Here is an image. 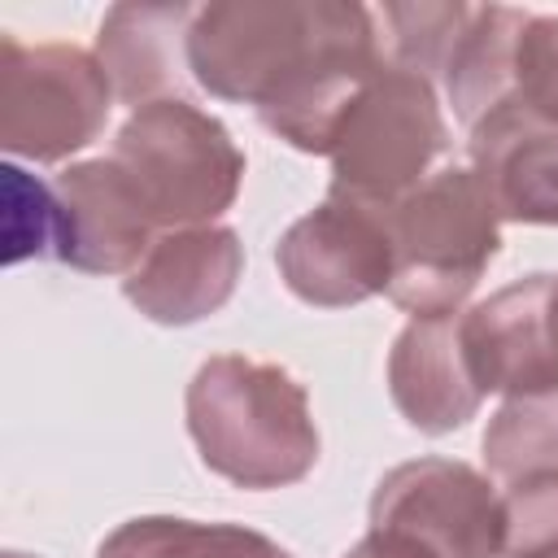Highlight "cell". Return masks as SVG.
I'll return each mask as SVG.
<instances>
[{
	"label": "cell",
	"mask_w": 558,
	"mask_h": 558,
	"mask_svg": "<svg viewBox=\"0 0 558 558\" xmlns=\"http://www.w3.org/2000/svg\"><path fill=\"white\" fill-rule=\"evenodd\" d=\"M449 148V126L436 100V87L384 61L344 105L327 157H331V196L362 201L371 209H392L418 183H427L436 161Z\"/></svg>",
	"instance_id": "obj_5"
},
{
	"label": "cell",
	"mask_w": 558,
	"mask_h": 558,
	"mask_svg": "<svg viewBox=\"0 0 558 558\" xmlns=\"http://www.w3.org/2000/svg\"><path fill=\"white\" fill-rule=\"evenodd\" d=\"M371 532L427 558H501V493L471 462L414 458L375 484Z\"/></svg>",
	"instance_id": "obj_7"
},
{
	"label": "cell",
	"mask_w": 558,
	"mask_h": 558,
	"mask_svg": "<svg viewBox=\"0 0 558 558\" xmlns=\"http://www.w3.org/2000/svg\"><path fill=\"white\" fill-rule=\"evenodd\" d=\"M275 266L288 292L318 310L362 305L371 296H388L392 283V240L388 209H371L349 196H331L296 218L279 244Z\"/></svg>",
	"instance_id": "obj_8"
},
{
	"label": "cell",
	"mask_w": 558,
	"mask_h": 558,
	"mask_svg": "<svg viewBox=\"0 0 558 558\" xmlns=\"http://www.w3.org/2000/svg\"><path fill=\"white\" fill-rule=\"evenodd\" d=\"M4 558H26V554H4Z\"/></svg>",
	"instance_id": "obj_22"
},
{
	"label": "cell",
	"mask_w": 558,
	"mask_h": 558,
	"mask_svg": "<svg viewBox=\"0 0 558 558\" xmlns=\"http://www.w3.org/2000/svg\"><path fill=\"white\" fill-rule=\"evenodd\" d=\"M388 392L401 418L423 436L458 432L480 414L484 388L462 344V310L401 327L388 353Z\"/></svg>",
	"instance_id": "obj_12"
},
{
	"label": "cell",
	"mask_w": 558,
	"mask_h": 558,
	"mask_svg": "<svg viewBox=\"0 0 558 558\" xmlns=\"http://www.w3.org/2000/svg\"><path fill=\"white\" fill-rule=\"evenodd\" d=\"M96 558H292L266 532L244 523H196L179 514H140L118 523Z\"/></svg>",
	"instance_id": "obj_16"
},
{
	"label": "cell",
	"mask_w": 558,
	"mask_h": 558,
	"mask_svg": "<svg viewBox=\"0 0 558 558\" xmlns=\"http://www.w3.org/2000/svg\"><path fill=\"white\" fill-rule=\"evenodd\" d=\"M344 558H427L423 549H414V545H405V541H397V536H384V532H366Z\"/></svg>",
	"instance_id": "obj_20"
},
{
	"label": "cell",
	"mask_w": 558,
	"mask_h": 558,
	"mask_svg": "<svg viewBox=\"0 0 558 558\" xmlns=\"http://www.w3.org/2000/svg\"><path fill=\"white\" fill-rule=\"evenodd\" d=\"M471 170L501 222L558 227V126L501 100L471 126Z\"/></svg>",
	"instance_id": "obj_11"
},
{
	"label": "cell",
	"mask_w": 558,
	"mask_h": 558,
	"mask_svg": "<svg viewBox=\"0 0 558 558\" xmlns=\"http://www.w3.org/2000/svg\"><path fill=\"white\" fill-rule=\"evenodd\" d=\"M549 279L554 275L545 270L523 275L462 314V344H466V357H471V371L484 397L488 392L519 397L536 388H558L549 344H545Z\"/></svg>",
	"instance_id": "obj_13"
},
{
	"label": "cell",
	"mask_w": 558,
	"mask_h": 558,
	"mask_svg": "<svg viewBox=\"0 0 558 558\" xmlns=\"http://www.w3.org/2000/svg\"><path fill=\"white\" fill-rule=\"evenodd\" d=\"M388 301L414 318L458 314L501 253V218L471 166H445L388 209Z\"/></svg>",
	"instance_id": "obj_3"
},
{
	"label": "cell",
	"mask_w": 558,
	"mask_h": 558,
	"mask_svg": "<svg viewBox=\"0 0 558 558\" xmlns=\"http://www.w3.org/2000/svg\"><path fill=\"white\" fill-rule=\"evenodd\" d=\"M192 4H113L96 35V61L122 105H153L179 96L187 65Z\"/></svg>",
	"instance_id": "obj_14"
},
{
	"label": "cell",
	"mask_w": 558,
	"mask_h": 558,
	"mask_svg": "<svg viewBox=\"0 0 558 558\" xmlns=\"http://www.w3.org/2000/svg\"><path fill=\"white\" fill-rule=\"evenodd\" d=\"M52 257L83 275H131L161 235L113 157L74 161L52 183Z\"/></svg>",
	"instance_id": "obj_9"
},
{
	"label": "cell",
	"mask_w": 558,
	"mask_h": 558,
	"mask_svg": "<svg viewBox=\"0 0 558 558\" xmlns=\"http://www.w3.org/2000/svg\"><path fill=\"white\" fill-rule=\"evenodd\" d=\"M109 157L131 179L157 231L209 227L235 205L244 179V153L231 131L183 96L131 109Z\"/></svg>",
	"instance_id": "obj_4"
},
{
	"label": "cell",
	"mask_w": 558,
	"mask_h": 558,
	"mask_svg": "<svg viewBox=\"0 0 558 558\" xmlns=\"http://www.w3.org/2000/svg\"><path fill=\"white\" fill-rule=\"evenodd\" d=\"M484 462L510 484L558 471V388L506 397L484 427Z\"/></svg>",
	"instance_id": "obj_17"
},
{
	"label": "cell",
	"mask_w": 558,
	"mask_h": 558,
	"mask_svg": "<svg viewBox=\"0 0 558 558\" xmlns=\"http://www.w3.org/2000/svg\"><path fill=\"white\" fill-rule=\"evenodd\" d=\"M501 558H558V471L501 493Z\"/></svg>",
	"instance_id": "obj_19"
},
{
	"label": "cell",
	"mask_w": 558,
	"mask_h": 558,
	"mask_svg": "<svg viewBox=\"0 0 558 558\" xmlns=\"http://www.w3.org/2000/svg\"><path fill=\"white\" fill-rule=\"evenodd\" d=\"M527 17H532L527 9H510V4H475L471 9V22L445 65V92H449L453 118L466 131L510 96L514 44H519Z\"/></svg>",
	"instance_id": "obj_15"
},
{
	"label": "cell",
	"mask_w": 558,
	"mask_h": 558,
	"mask_svg": "<svg viewBox=\"0 0 558 558\" xmlns=\"http://www.w3.org/2000/svg\"><path fill=\"white\" fill-rule=\"evenodd\" d=\"M545 344H549V362L558 375V275L549 279V292H545Z\"/></svg>",
	"instance_id": "obj_21"
},
{
	"label": "cell",
	"mask_w": 558,
	"mask_h": 558,
	"mask_svg": "<svg viewBox=\"0 0 558 558\" xmlns=\"http://www.w3.org/2000/svg\"><path fill=\"white\" fill-rule=\"evenodd\" d=\"M244 275V244L231 227L161 231L144 262L122 279V296L161 327H192L218 314Z\"/></svg>",
	"instance_id": "obj_10"
},
{
	"label": "cell",
	"mask_w": 558,
	"mask_h": 558,
	"mask_svg": "<svg viewBox=\"0 0 558 558\" xmlns=\"http://www.w3.org/2000/svg\"><path fill=\"white\" fill-rule=\"evenodd\" d=\"M113 87L96 52L74 44H0V144L9 157L65 161L109 122Z\"/></svg>",
	"instance_id": "obj_6"
},
{
	"label": "cell",
	"mask_w": 558,
	"mask_h": 558,
	"mask_svg": "<svg viewBox=\"0 0 558 558\" xmlns=\"http://www.w3.org/2000/svg\"><path fill=\"white\" fill-rule=\"evenodd\" d=\"M183 410L201 462L235 488H288L318 462L310 392L275 362H253L244 353L201 362Z\"/></svg>",
	"instance_id": "obj_2"
},
{
	"label": "cell",
	"mask_w": 558,
	"mask_h": 558,
	"mask_svg": "<svg viewBox=\"0 0 558 558\" xmlns=\"http://www.w3.org/2000/svg\"><path fill=\"white\" fill-rule=\"evenodd\" d=\"M384 61L375 9L349 0H218L187 31L201 92L253 105L270 135L323 157L344 105Z\"/></svg>",
	"instance_id": "obj_1"
},
{
	"label": "cell",
	"mask_w": 558,
	"mask_h": 558,
	"mask_svg": "<svg viewBox=\"0 0 558 558\" xmlns=\"http://www.w3.org/2000/svg\"><path fill=\"white\" fill-rule=\"evenodd\" d=\"M475 4H384V57L414 74L445 78V65L471 22Z\"/></svg>",
	"instance_id": "obj_18"
}]
</instances>
